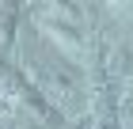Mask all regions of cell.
Here are the masks:
<instances>
[{"instance_id":"cell-7","label":"cell","mask_w":133,"mask_h":129,"mask_svg":"<svg viewBox=\"0 0 133 129\" xmlns=\"http://www.w3.org/2000/svg\"><path fill=\"white\" fill-rule=\"evenodd\" d=\"M118 110H122V121H125V125L133 129V99H125V103H122Z\"/></svg>"},{"instance_id":"cell-8","label":"cell","mask_w":133,"mask_h":129,"mask_svg":"<svg viewBox=\"0 0 133 129\" xmlns=\"http://www.w3.org/2000/svg\"><path fill=\"white\" fill-rule=\"evenodd\" d=\"M0 110H4V103H0Z\"/></svg>"},{"instance_id":"cell-2","label":"cell","mask_w":133,"mask_h":129,"mask_svg":"<svg viewBox=\"0 0 133 129\" xmlns=\"http://www.w3.org/2000/svg\"><path fill=\"white\" fill-rule=\"evenodd\" d=\"M42 27V34L57 46V53H65V57H80L84 50H88V38H84V30L76 27V23H69V19H61V15H46V19L38 23Z\"/></svg>"},{"instance_id":"cell-9","label":"cell","mask_w":133,"mask_h":129,"mask_svg":"<svg viewBox=\"0 0 133 129\" xmlns=\"http://www.w3.org/2000/svg\"><path fill=\"white\" fill-rule=\"evenodd\" d=\"M65 129H69V125H65Z\"/></svg>"},{"instance_id":"cell-4","label":"cell","mask_w":133,"mask_h":129,"mask_svg":"<svg viewBox=\"0 0 133 129\" xmlns=\"http://www.w3.org/2000/svg\"><path fill=\"white\" fill-rule=\"evenodd\" d=\"M107 69H110V76H114V80L129 84V80H133V42L114 46V50H110V57H107Z\"/></svg>"},{"instance_id":"cell-1","label":"cell","mask_w":133,"mask_h":129,"mask_svg":"<svg viewBox=\"0 0 133 129\" xmlns=\"http://www.w3.org/2000/svg\"><path fill=\"white\" fill-rule=\"evenodd\" d=\"M31 84L57 106V103H80V72L69 69L65 61H31L27 65Z\"/></svg>"},{"instance_id":"cell-6","label":"cell","mask_w":133,"mask_h":129,"mask_svg":"<svg viewBox=\"0 0 133 129\" xmlns=\"http://www.w3.org/2000/svg\"><path fill=\"white\" fill-rule=\"evenodd\" d=\"M91 129H122V125H118V118H110V114H99V118L91 121Z\"/></svg>"},{"instance_id":"cell-10","label":"cell","mask_w":133,"mask_h":129,"mask_svg":"<svg viewBox=\"0 0 133 129\" xmlns=\"http://www.w3.org/2000/svg\"><path fill=\"white\" fill-rule=\"evenodd\" d=\"M0 129H4V125H0Z\"/></svg>"},{"instance_id":"cell-3","label":"cell","mask_w":133,"mask_h":129,"mask_svg":"<svg viewBox=\"0 0 133 129\" xmlns=\"http://www.w3.org/2000/svg\"><path fill=\"white\" fill-rule=\"evenodd\" d=\"M23 91H27V72L11 69L8 61L0 57V103H4V99L19 103V95H23Z\"/></svg>"},{"instance_id":"cell-5","label":"cell","mask_w":133,"mask_h":129,"mask_svg":"<svg viewBox=\"0 0 133 129\" xmlns=\"http://www.w3.org/2000/svg\"><path fill=\"white\" fill-rule=\"evenodd\" d=\"M15 23H19V4H0V42H15Z\"/></svg>"}]
</instances>
